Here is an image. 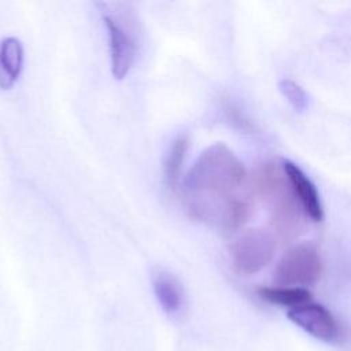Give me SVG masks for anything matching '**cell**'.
I'll use <instances>...</instances> for the list:
<instances>
[{
	"mask_svg": "<svg viewBox=\"0 0 351 351\" xmlns=\"http://www.w3.org/2000/svg\"><path fill=\"white\" fill-rule=\"evenodd\" d=\"M243 162L222 143L206 148L182 178L180 191L189 214L221 230L248 219L252 192Z\"/></svg>",
	"mask_w": 351,
	"mask_h": 351,
	"instance_id": "1",
	"label": "cell"
},
{
	"mask_svg": "<svg viewBox=\"0 0 351 351\" xmlns=\"http://www.w3.org/2000/svg\"><path fill=\"white\" fill-rule=\"evenodd\" d=\"M254 188L266 204L271 226L278 237L289 240L303 233L307 217L289 186L281 163H265L255 174Z\"/></svg>",
	"mask_w": 351,
	"mask_h": 351,
	"instance_id": "2",
	"label": "cell"
},
{
	"mask_svg": "<svg viewBox=\"0 0 351 351\" xmlns=\"http://www.w3.org/2000/svg\"><path fill=\"white\" fill-rule=\"evenodd\" d=\"M114 78H125L137 55V23L126 3H101Z\"/></svg>",
	"mask_w": 351,
	"mask_h": 351,
	"instance_id": "3",
	"label": "cell"
},
{
	"mask_svg": "<svg viewBox=\"0 0 351 351\" xmlns=\"http://www.w3.org/2000/svg\"><path fill=\"white\" fill-rule=\"evenodd\" d=\"M322 274V259L311 244H296L288 248L277 263L274 280L281 287L306 288L314 285Z\"/></svg>",
	"mask_w": 351,
	"mask_h": 351,
	"instance_id": "4",
	"label": "cell"
},
{
	"mask_svg": "<svg viewBox=\"0 0 351 351\" xmlns=\"http://www.w3.org/2000/svg\"><path fill=\"white\" fill-rule=\"evenodd\" d=\"M276 247V237L269 230L259 228L244 230L230 245L232 265L243 276L255 274L271 262Z\"/></svg>",
	"mask_w": 351,
	"mask_h": 351,
	"instance_id": "5",
	"label": "cell"
},
{
	"mask_svg": "<svg viewBox=\"0 0 351 351\" xmlns=\"http://www.w3.org/2000/svg\"><path fill=\"white\" fill-rule=\"evenodd\" d=\"M288 318L304 332L322 341H333L339 336V325L332 313L322 304L308 302L288 311Z\"/></svg>",
	"mask_w": 351,
	"mask_h": 351,
	"instance_id": "6",
	"label": "cell"
},
{
	"mask_svg": "<svg viewBox=\"0 0 351 351\" xmlns=\"http://www.w3.org/2000/svg\"><path fill=\"white\" fill-rule=\"evenodd\" d=\"M281 166L287 176L289 186L299 206L302 207L304 215L313 222L322 221L324 207L314 182L306 176V173L296 163L284 159L281 160Z\"/></svg>",
	"mask_w": 351,
	"mask_h": 351,
	"instance_id": "7",
	"label": "cell"
},
{
	"mask_svg": "<svg viewBox=\"0 0 351 351\" xmlns=\"http://www.w3.org/2000/svg\"><path fill=\"white\" fill-rule=\"evenodd\" d=\"M151 284L155 298L166 314L176 315L182 310L184 289L173 273L163 267H155L151 273Z\"/></svg>",
	"mask_w": 351,
	"mask_h": 351,
	"instance_id": "8",
	"label": "cell"
},
{
	"mask_svg": "<svg viewBox=\"0 0 351 351\" xmlns=\"http://www.w3.org/2000/svg\"><path fill=\"white\" fill-rule=\"evenodd\" d=\"M23 67V47L15 37L0 41V88L10 89Z\"/></svg>",
	"mask_w": 351,
	"mask_h": 351,
	"instance_id": "9",
	"label": "cell"
},
{
	"mask_svg": "<svg viewBox=\"0 0 351 351\" xmlns=\"http://www.w3.org/2000/svg\"><path fill=\"white\" fill-rule=\"evenodd\" d=\"M188 145H189L188 136L178 134L173 140L163 162V178L167 188L171 189L173 192H178L182 182V178H181L182 165L186 156Z\"/></svg>",
	"mask_w": 351,
	"mask_h": 351,
	"instance_id": "10",
	"label": "cell"
},
{
	"mask_svg": "<svg viewBox=\"0 0 351 351\" xmlns=\"http://www.w3.org/2000/svg\"><path fill=\"white\" fill-rule=\"evenodd\" d=\"M258 295L270 304L289 307V310L311 302L310 291L298 287H261Z\"/></svg>",
	"mask_w": 351,
	"mask_h": 351,
	"instance_id": "11",
	"label": "cell"
},
{
	"mask_svg": "<svg viewBox=\"0 0 351 351\" xmlns=\"http://www.w3.org/2000/svg\"><path fill=\"white\" fill-rule=\"evenodd\" d=\"M278 88L282 93V96L289 101V104L298 110L303 111L307 107V95L303 90V88L291 80H282L278 84Z\"/></svg>",
	"mask_w": 351,
	"mask_h": 351,
	"instance_id": "12",
	"label": "cell"
}]
</instances>
